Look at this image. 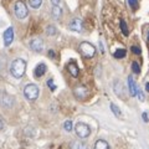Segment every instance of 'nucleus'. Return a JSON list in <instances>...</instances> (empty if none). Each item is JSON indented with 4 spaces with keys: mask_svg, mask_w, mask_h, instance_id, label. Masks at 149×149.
Masks as SVG:
<instances>
[{
    "mask_svg": "<svg viewBox=\"0 0 149 149\" xmlns=\"http://www.w3.org/2000/svg\"><path fill=\"white\" fill-rule=\"evenodd\" d=\"M142 117H143V120H144V122L147 123V122H148V114L146 113V112H144V113L142 114Z\"/></svg>",
    "mask_w": 149,
    "mask_h": 149,
    "instance_id": "nucleus-28",
    "label": "nucleus"
},
{
    "mask_svg": "<svg viewBox=\"0 0 149 149\" xmlns=\"http://www.w3.org/2000/svg\"><path fill=\"white\" fill-rule=\"evenodd\" d=\"M68 27H70V30H72V31L81 32L82 31V20L81 19H77V17L72 19L68 24Z\"/></svg>",
    "mask_w": 149,
    "mask_h": 149,
    "instance_id": "nucleus-7",
    "label": "nucleus"
},
{
    "mask_svg": "<svg viewBox=\"0 0 149 149\" xmlns=\"http://www.w3.org/2000/svg\"><path fill=\"white\" fill-rule=\"evenodd\" d=\"M119 26H120V30H122L123 35H124V36H128V35H129V31H128L127 24H125V21H124V20H120V22H119Z\"/></svg>",
    "mask_w": 149,
    "mask_h": 149,
    "instance_id": "nucleus-19",
    "label": "nucleus"
},
{
    "mask_svg": "<svg viewBox=\"0 0 149 149\" xmlns=\"http://www.w3.org/2000/svg\"><path fill=\"white\" fill-rule=\"evenodd\" d=\"M95 149H109V144L103 139H98L95 143Z\"/></svg>",
    "mask_w": 149,
    "mask_h": 149,
    "instance_id": "nucleus-14",
    "label": "nucleus"
},
{
    "mask_svg": "<svg viewBox=\"0 0 149 149\" xmlns=\"http://www.w3.org/2000/svg\"><path fill=\"white\" fill-rule=\"evenodd\" d=\"M80 52L82 54L83 57L86 58H92L93 56L96 55V49L92 44L87 42V41H83L80 44Z\"/></svg>",
    "mask_w": 149,
    "mask_h": 149,
    "instance_id": "nucleus-2",
    "label": "nucleus"
},
{
    "mask_svg": "<svg viewBox=\"0 0 149 149\" xmlns=\"http://www.w3.org/2000/svg\"><path fill=\"white\" fill-rule=\"evenodd\" d=\"M46 34H47L49 36H55L56 34H57V29L54 26V25H50L46 27Z\"/></svg>",
    "mask_w": 149,
    "mask_h": 149,
    "instance_id": "nucleus-17",
    "label": "nucleus"
},
{
    "mask_svg": "<svg viewBox=\"0 0 149 149\" xmlns=\"http://www.w3.org/2000/svg\"><path fill=\"white\" fill-rule=\"evenodd\" d=\"M60 1H61V0H51V3L54 4V6H58Z\"/></svg>",
    "mask_w": 149,
    "mask_h": 149,
    "instance_id": "nucleus-29",
    "label": "nucleus"
},
{
    "mask_svg": "<svg viewBox=\"0 0 149 149\" xmlns=\"http://www.w3.org/2000/svg\"><path fill=\"white\" fill-rule=\"evenodd\" d=\"M146 91H147V92H149V82H147V83H146Z\"/></svg>",
    "mask_w": 149,
    "mask_h": 149,
    "instance_id": "nucleus-32",
    "label": "nucleus"
},
{
    "mask_svg": "<svg viewBox=\"0 0 149 149\" xmlns=\"http://www.w3.org/2000/svg\"><path fill=\"white\" fill-rule=\"evenodd\" d=\"M24 95L29 101H35L39 97V87L34 83H30V85L25 86L24 88Z\"/></svg>",
    "mask_w": 149,
    "mask_h": 149,
    "instance_id": "nucleus-3",
    "label": "nucleus"
},
{
    "mask_svg": "<svg viewBox=\"0 0 149 149\" xmlns=\"http://www.w3.org/2000/svg\"><path fill=\"white\" fill-rule=\"evenodd\" d=\"M29 4L32 9H39L42 4V0H29Z\"/></svg>",
    "mask_w": 149,
    "mask_h": 149,
    "instance_id": "nucleus-20",
    "label": "nucleus"
},
{
    "mask_svg": "<svg viewBox=\"0 0 149 149\" xmlns=\"http://www.w3.org/2000/svg\"><path fill=\"white\" fill-rule=\"evenodd\" d=\"M73 95H74V97L76 98H78V100H86L87 97H88V95H90V92H88V90H87V87H85V86H77L76 88L73 90Z\"/></svg>",
    "mask_w": 149,
    "mask_h": 149,
    "instance_id": "nucleus-6",
    "label": "nucleus"
},
{
    "mask_svg": "<svg viewBox=\"0 0 149 149\" xmlns=\"http://www.w3.org/2000/svg\"><path fill=\"white\" fill-rule=\"evenodd\" d=\"M109 106H111V109H112V112L114 113L116 117H120V116H122V112H120V109H119L114 103H111Z\"/></svg>",
    "mask_w": 149,
    "mask_h": 149,
    "instance_id": "nucleus-21",
    "label": "nucleus"
},
{
    "mask_svg": "<svg viewBox=\"0 0 149 149\" xmlns=\"http://www.w3.org/2000/svg\"><path fill=\"white\" fill-rule=\"evenodd\" d=\"M147 39H148V41H149V30H148V35H147Z\"/></svg>",
    "mask_w": 149,
    "mask_h": 149,
    "instance_id": "nucleus-33",
    "label": "nucleus"
},
{
    "mask_svg": "<svg viewBox=\"0 0 149 149\" xmlns=\"http://www.w3.org/2000/svg\"><path fill=\"white\" fill-rule=\"evenodd\" d=\"M137 96H138L139 101H144V95H143V92H142V90L139 87L137 88Z\"/></svg>",
    "mask_w": 149,
    "mask_h": 149,
    "instance_id": "nucleus-27",
    "label": "nucleus"
},
{
    "mask_svg": "<svg viewBox=\"0 0 149 149\" xmlns=\"http://www.w3.org/2000/svg\"><path fill=\"white\" fill-rule=\"evenodd\" d=\"M46 71H47V67H46V65H45V63H39V65H37V66L35 67L34 74H35V77L40 78V77H42L44 74L46 73Z\"/></svg>",
    "mask_w": 149,
    "mask_h": 149,
    "instance_id": "nucleus-11",
    "label": "nucleus"
},
{
    "mask_svg": "<svg viewBox=\"0 0 149 149\" xmlns=\"http://www.w3.org/2000/svg\"><path fill=\"white\" fill-rule=\"evenodd\" d=\"M47 86L50 87V90H51V91H55V90H56V85L54 83V80H52V78H50V80L47 81Z\"/></svg>",
    "mask_w": 149,
    "mask_h": 149,
    "instance_id": "nucleus-26",
    "label": "nucleus"
},
{
    "mask_svg": "<svg viewBox=\"0 0 149 149\" xmlns=\"http://www.w3.org/2000/svg\"><path fill=\"white\" fill-rule=\"evenodd\" d=\"M26 71V61L22 58H16L14 60L11 66H10V72L15 78H21L24 76Z\"/></svg>",
    "mask_w": 149,
    "mask_h": 149,
    "instance_id": "nucleus-1",
    "label": "nucleus"
},
{
    "mask_svg": "<svg viewBox=\"0 0 149 149\" xmlns=\"http://www.w3.org/2000/svg\"><path fill=\"white\" fill-rule=\"evenodd\" d=\"M130 51H132L134 55H141L142 54V50H141V47H138V46H132V47H130Z\"/></svg>",
    "mask_w": 149,
    "mask_h": 149,
    "instance_id": "nucleus-25",
    "label": "nucleus"
},
{
    "mask_svg": "<svg viewBox=\"0 0 149 149\" xmlns=\"http://www.w3.org/2000/svg\"><path fill=\"white\" fill-rule=\"evenodd\" d=\"M125 55H127V51H125L124 49H120V50H117L116 52L113 54V56L116 58H123L125 57Z\"/></svg>",
    "mask_w": 149,
    "mask_h": 149,
    "instance_id": "nucleus-18",
    "label": "nucleus"
},
{
    "mask_svg": "<svg viewBox=\"0 0 149 149\" xmlns=\"http://www.w3.org/2000/svg\"><path fill=\"white\" fill-rule=\"evenodd\" d=\"M67 70H68V72L71 73V76L74 77V78L78 77V74H80V70H78V66H77V63L74 62L73 60H72L71 62H68V65H67Z\"/></svg>",
    "mask_w": 149,
    "mask_h": 149,
    "instance_id": "nucleus-10",
    "label": "nucleus"
},
{
    "mask_svg": "<svg viewBox=\"0 0 149 149\" xmlns=\"http://www.w3.org/2000/svg\"><path fill=\"white\" fill-rule=\"evenodd\" d=\"M114 92H116V95H117V96H119V97H122V98H124L123 85H122V82H119V81H116V82H114Z\"/></svg>",
    "mask_w": 149,
    "mask_h": 149,
    "instance_id": "nucleus-13",
    "label": "nucleus"
},
{
    "mask_svg": "<svg viewBox=\"0 0 149 149\" xmlns=\"http://www.w3.org/2000/svg\"><path fill=\"white\" fill-rule=\"evenodd\" d=\"M74 130H76V134L80 138H87V137H90V134H91V128L88 127L86 123H82V122H78L76 124Z\"/></svg>",
    "mask_w": 149,
    "mask_h": 149,
    "instance_id": "nucleus-5",
    "label": "nucleus"
},
{
    "mask_svg": "<svg viewBox=\"0 0 149 149\" xmlns=\"http://www.w3.org/2000/svg\"><path fill=\"white\" fill-rule=\"evenodd\" d=\"M128 4H129V6L133 9V10H137V8H138V0H128Z\"/></svg>",
    "mask_w": 149,
    "mask_h": 149,
    "instance_id": "nucleus-24",
    "label": "nucleus"
},
{
    "mask_svg": "<svg viewBox=\"0 0 149 149\" xmlns=\"http://www.w3.org/2000/svg\"><path fill=\"white\" fill-rule=\"evenodd\" d=\"M49 56H50V57H52V58L55 57V52H54V50H50V51H49Z\"/></svg>",
    "mask_w": 149,
    "mask_h": 149,
    "instance_id": "nucleus-30",
    "label": "nucleus"
},
{
    "mask_svg": "<svg viewBox=\"0 0 149 149\" xmlns=\"http://www.w3.org/2000/svg\"><path fill=\"white\" fill-rule=\"evenodd\" d=\"M128 88H129V93L130 96H136L137 95V85H136V81L132 76L128 77Z\"/></svg>",
    "mask_w": 149,
    "mask_h": 149,
    "instance_id": "nucleus-12",
    "label": "nucleus"
},
{
    "mask_svg": "<svg viewBox=\"0 0 149 149\" xmlns=\"http://www.w3.org/2000/svg\"><path fill=\"white\" fill-rule=\"evenodd\" d=\"M70 149H88V148H87V146L85 143H82L80 141H74V142L71 143Z\"/></svg>",
    "mask_w": 149,
    "mask_h": 149,
    "instance_id": "nucleus-15",
    "label": "nucleus"
},
{
    "mask_svg": "<svg viewBox=\"0 0 149 149\" xmlns=\"http://www.w3.org/2000/svg\"><path fill=\"white\" fill-rule=\"evenodd\" d=\"M52 15L55 19H60L62 15V9L60 6H54L52 8Z\"/></svg>",
    "mask_w": 149,
    "mask_h": 149,
    "instance_id": "nucleus-16",
    "label": "nucleus"
},
{
    "mask_svg": "<svg viewBox=\"0 0 149 149\" xmlns=\"http://www.w3.org/2000/svg\"><path fill=\"white\" fill-rule=\"evenodd\" d=\"M3 36H4V45L5 46L11 45V42L14 41V29L13 27H8Z\"/></svg>",
    "mask_w": 149,
    "mask_h": 149,
    "instance_id": "nucleus-9",
    "label": "nucleus"
},
{
    "mask_svg": "<svg viewBox=\"0 0 149 149\" xmlns=\"http://www.w3.org/2000/svg\"><path fill=\"white\" fill-rule=\"evenodd\" d=\"M63 128H65V130H67V132H71L72 130V120H66V122L63 123Z\"/></svg>",
    "mask_w": 149,
    "mask_h": 149,
    "instance_id": "nucleus-23",
    "label": "nucleus"
},
{
    "mask_svg": "<svg viewBox=\"0 0 149 149\" xmlns=\"http://www.w3.org/2000/svg\"><path fill=\"white\" fill-rule=\"evenodd\" d=\"M132 71L134 73H139V72H141V67H139V63L137 61H133L132 62Z\"/></svg>",
    "mask_w": 149,
    "mask_h": 149,
    "instance_id": "nucleus-22",
    "label": "nucleus"
},
{
    "mask_svg": "<svg viewBox=\"0 0 149 149\" xmlns=\"http://www.w3.org/2000/svg\"><path fill=\"white\" fill-rule=\"evenodd\" d=\"M4 128V122H3V119L0 118V130H1Z\"/></svg>",
    "mask_w": 149,
    "mask_h": 149,
    "instance_id": "nucleus-31",
    "label": "nucleus"
},
{
    "mask_svg": "<svg viewBox=\"0 0 149 149\" xmlns=\"http://www.w3.org/2000/svg\"><path fill=\"white\" fill-rule=\"evenodd\" d=\"M15 15L17 19H24L27 16V14H29V11H27V6L26 4L24 1H21V0H19V1L15 3Z\"/></svg>",
    "mask_w": 149,
    "mask_h": 149,
    "instance_id": "nucleus-4",
    "label": "nucleus"
},
{
    "mask_svg": "<svg viewBox=\"0 0 149 149\" xmlns=\"http://www.w3.org/2000/svg\"><path fill=\"white\" fill-rule=\"evenodd\" d=\"M29 45L32 50L36 51V52H41V51L44 50V42L41 39H32V40H30Z\"/></svg>",
    "mask_w": 149,
    "mask_h": 149,
    "instance_id": "nucleus-8",
    "label": "nucleus"
}]
</instances>
